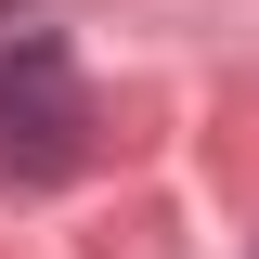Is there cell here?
<instances>
[{
    "instance_id": "6da1fadb",
    "label": "cell",
    "mask_w": 259,
    "mask_h": 259,
    "mask_svg": "<svg viewBox=\"0 0 259 259\" xmlns=\"http://www.w3.org/2000/svg\"><path fill=\"white\" fill-rule=\"evenodd\" d=\"M78 78H65L52 39H13L0 52V182H65L78 168Z\"/></svg>"
}]
</instances>
